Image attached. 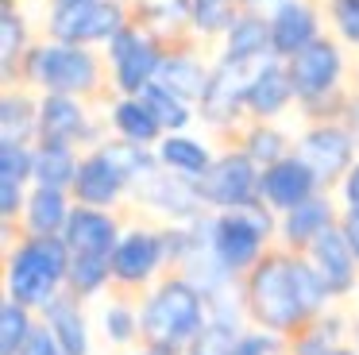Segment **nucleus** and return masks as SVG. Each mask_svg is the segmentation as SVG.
<instances>
[{"label": "nucleus", "instance_id": "obj_1", "mask_svg": "<svg viewBox=\"0 0 359 355\" xmlns=\"http://www.w3.org/2000/svg\"><path fill=\"white\" fill-rule=\"evenodd\" d=\"M240 301L248 324L274 332L282 340H294L302 328H309L320 313L336 305L313 262L278 243L240 278Z\"/></svg>", "mask_w": 359, "mask_h": 355}, {"label": "nucleus", "instance_id": "obj_2", "mask_svg": "<svg viewBox=\"0 0 359 355\" xmlns=\"http://www.w3.org/2000/svg\"><path fill=\"white\" fill-rule=\"evenodd\" d=\"M209 324V297L182 270L163 274L140 297V344L163 355H186V347Z\"/></svg>", "mask_w": 359, "mask_h": 355}, {"label": "nucleus", "instance_id": "obj_3", "mask_svg": "<svg viewBox=\"0 0 359 355\" xmlns=\"http://www.w3.org/2000/svg\"><path fill=\"white\" fill-rule=\"evenodd\" d=\"M20 85L35 93H66V97H81L93 105H104L112 97L109 66H104L101 51L58 43L47 35L35 39V46L27 51L24 66H20Z\"/></svg>", "mask_w": 359, "mask_h": 355}, {"label": "nucleus", "instance_id": "obj_4", "mask_svg": "<svg viewBox=\"0 0 359 355\" xmlns=\"http://www.w3.org/2000/svg\"><path fill=\"white\" fill-rule=\"evenodd\" d=\"M290 81L297 97V116L305 123H325V120H344V108L351 97V66H348V46L336 35H320L305 51H297L286 62Z\"/></svg>", "mask_w": 359, "mask_h": 355}, {"label": "nucleus", "instance_id": "obj_5", "mask_svg": "<svg viewBox=\"0 0 359 355\" xmlns=\"http://www.w3.org/2000/svg\"><path fill=\"white\" fill-rule=\"evenodd\" d=\"M74 251L62 236H16L4 243V297L43 309L66 290Z\"/></svg>", "mask_w": 359, "mask_h": 355}, {"label": "nucleus", "instance_id": "obj_6", "mask_svg": "<svg viewBox=\"0 0 359 355\" xmlns=\"http://www.w3.org/2000/svg\"><path fill=\"white\" fill-rule=\"evenodd\" d=\"M209 243L217 259L243 278L274 243H278V213L266 208L263 201L248 208H232V213H212L209 216Z\"/></svg>", "mask_w": 359, "mask_h": 355}, {"label": "nucleus", "instance_id": "obj_7", "mask_svg": "<svg viewBox=\"0 0 359 355\" xmlns=\"http://www.w3.org/2000/svg\"><path fill=\"white\" fill-rule=\"evenodd\" d=\"M166 232L158 220H128L116 251H112V290L143 297L163 274H170Z\"/></svg>", "mask_w": 359, "mask_h": 355}, {"label": "nucleus", "instance_id": "obj_8", "mask_svg": "<svg viewBox=\"0 0 359 355\" xmlns=\"http://www.w3.org/2000/svg\"><path fill=\"white\" fill-rule=\"evenodd\" d=\"M128 23H132V4L124 0H74V4H47L43 35L104 51V43Z\"/></svg>", "mask_w": 359, "mask_h": 355}, {"label": "nucleus", "instance_id": "obj_9", "mask_svg": "<svg viewBox=\"0 0 359 355\" xmlns=\"http://www.w3.org/2000/svg\"><path fill=\"white\" fill-rule=\"evenodd\" d=\"M104 66H109V85L120 97H140L147 85L158 81V69L166 58V43H158L140 23H128L104 43Z\"/></svg>", "mask_w": 359, "mask_h": 355}, {"label": "nucleus", "instance_id": "obj_10", "mask_svg": "<svg viewBox=\"0 0 359 355\" xmlns=\"http://www.w3.org/2000/svg\"><path fill=\"white\" fill-rule=\"evenodd\" d=\"M294 154L305 166L317 174L320 189L332 193L340 185V178L355 166L359 159V143L348 131L344 120H325V123H305L294 139Z\"/></svg>", "mask_w": 359, "mask_h": 355}, {"label": "nucleus", "instance_id": "obj_11", "mask_svg": "<svg viewBox=\"0 0 359 355\" xmlns=\"http://www.w3.org/2000/svg\"><path fill=\"white\" fill-rule=\"evenodd\" d=\"M248 74L251 69L232 66V62H212V77L205 85L201 100H197V123L212 131L220 143H232L240 135V128L248 123Z\"/></svg>", "mask_w": 359, "mask_h": 355}, {"label": "nucleus", "instance_id": "obj_12", "mask_svg": "<svg viewBox=\"0 0 359 355\" xmlns=\"http://www.w3.org/2000/svg\"><path fill=\"white\" fill-rule=\"evenodd\" d=\"M109 135V120L93 112V100L66 97V93H39V139L93 151Z\"/></svg>", "mask_w": 359, "mask_h": 355}, {"label": "nucleus", "instance_id": "obj_13", "mask_svg": "<svg viewBox=\"0 0 359 355\" xmlns=\"http://www.w3.org/2000/svg\"><path fill=\"white\" fill-rule=\"evenodd\" d=\"M259 174H263V170H259L236 143H220L209 174L197 182V193H201L209 213L248 208L259 201Z\"/></svg>", "mask_w": 359, "mask_h": 355}, {"label": "nucleus", "instance_id": "obj_14", "mask_svg": "<svg viewBox=\"0 0 359 355\" xmlns=\"http://www.w3.org/2000/svg\"><path fill=\"white\" fill-rule=\"evenodd\" d=\"M132 205L140 213H147V220L158 224H189L209 213L201 193H197V182H186V178L170 174L163 166L132 189Z\"/></svg>", "mask_w": 359, "mask_h": 355}, {"label": "nucleus", "instance_id": "obj_15", "mask_svg": "<svg viewBox=\"0 0 359 355\" xmlns=\"http://www.w3.org/2000/svg\"><path fill=\"white\" fill-rule=\"evenodd\" d=\"M74 201L78 205H93V208H124L132 201V182L124 178V170L109 159L104 147H93V151L81 154L78 178L70 185Z\"/></svg>", "mask_w": 359, "mask_h": 355}, {"label": "nucleus", "instance_id": "obj_16", "mask_svg": "<svg viewBox=\"0 0 359 355\" xmlns=\"http://www.w3.org/2000/svg\"><path fill=\"white\" fill-rule=\"evenodd\" d=\"M266 20H271V51L282 62H290L309 43H317L328 27L320 0H282Z\"/></svg>", "mask_w": 359, "mask_h": 355}, {"label": "nucleus", "instance_id": "obj_17", "mask_svg": "<svg viewBox=\"0 0 359 355\" xmlns=\"http://www.w3.org/2000/svg\"><path fill=\"white\" fill-rule=\"evenodd\" d=\"M128 220L120 208H93V205H74L70 224H66L62 239L74 255H109L116 251L120 236H124Z\"/></svg>", "mask_w": 359, "mask_h": 355}, {"label": "nucleus", "instance_id": "obj_18", "mask_svg": "<svg viewBox=\"0 0 359 355\" xmlns=\"http://www.w3.org/2000/svg\"><path fill=\"white\" fill-rule=\"evenodd\" d=\"M320 182L317 174H313L309 166H305L297 154H286V159H278L274 166H266L263 174H259V201H263L266 208H274V213H290V208H297L302 201L317 197Z\"/></svg>", "mask_w": 359, "mask_h": 355}, {"label": "nucleus", "instance_id": "obj_19", "mask_svg": "<svg viewBox=\"0 0 359 355\" xmlns=\"http://www.w3.org/2000/svg\"><path fill=\"white\" fill-rule=\"evenodd\" d=\"M305 259L313 262V270L320 274V282H325L328 293H332V301H348L351 293L359 290V259L348 247V239H344L340 224L328 228L325 236L305 251Z\"/></svg>", "mask_w": 359, "mask_h": 355}, {"label": "nucleus", "instance_id": "obj_20", "mask_svg": "<svg viewBox=\"0 0 359 355\" xmlns=\"http://www.w3.org/2000/svg\"><path fill=\"white\" fill-rule=\"evenodd\" d=\"M248 120H282L290 108H297L294 81L282 58H266L248 74Z\"/></svg>", "mask_w": 359, "mask_h": 355}, {"label": "nucleus", "instance_id": "obj_21", "mask_svg": "<svg viewBox=\"0 0 359 355\" xmlns=\"http://www.w3.org/2000/svg\"><path fill=\"white\" fill-rule=\"evenodd\" d=\"M340 224V205H336V193H317V197L302 201L297 208L278 216V247L286 251L305 255L328 228Z\"/></svg>", "mask_w": 359, "mask_h": 355}, {"label": "nucleus", "instance_id": "obj_22", "mask_svg": "<svg viewBox=\"0 0 359 355\" xmlns=\"http://www.w3.org/2000/svg\"><path fill=\"white\" fill-rule=\"evenodd\" d=\"M212 62L217 58H205V43H197V39L166 46L163 69H158V85H166L170 93H178V97L197 105L205 85H209V77H212Z\"/></svg>", "mask_w": 359, "mask_h": 355}, {"label": "nucleus", "instance_id": "obj_23", "mask_svg": "<svg viewBox=\"0 0 359 355\" xmlns=\"http://www.w3.org/2000/svg\"><path fill=\"white\" fill-rule=\"evenodd\" d=\"M217 58L232 62V66H243V69H255L259 62L274 58V51H271V20L259 15V12H240L232 20V27L220 35Z\"/></svg>", "mask_w": 359, "mask_h": 355}, {"label": "nucleus", "instance_id": "obj_24", "mask_svg": "<svg viewBox=\"0 0 359 355\" xmlns=\"http://www.w3.org/2000/svg\"><path fill=\"white\" fill-rule=\"evenodd\" d=\"M39 321L50 328V336L62 344L66 355H93V321L86 313V301L74 297L70 290L58 293L39 313Z\"/></svg>", "mask_w": 359, "mask_h": 355}, {"label": "nucleus", "instance_id": "obj_25", "mask_svg": "<svg viewBox=\"0 0 359 355\" xmlns=\"http://www.w3.org/2000/svg\"><path fill=\"white\" fill-rule=\"evenodd\" d=\"M243 328H248V313H243L240 290L224 293V297L209 301V324H205V332L186 347V355H232Z\"/></svg>", "mask_w": 359, "mask_h": 355}, {"label": "nucleus", "instance_id": "obj_26", "mask_svg": "<svg viewBox=\"0 0 359 355\" xmlns=\"http://www.w3.org/2000/svg\"><path fill=\"white\" fill-rule=\"evenodd\" d=\"M217 151L220 147H212L209 139L194 135V131H170V135L158 139L155 159H158V166L170 170V174L186 178V182H201V178L209 174Z\"/></svg>", "mask_w": 359, "mask_h": 355}, {"label": "nucleus", "instance_id": "obj_27", "mask_svg": "<svg viewBox=\"0 0 359 355\" xmlns=\"http://www.w3.org/2000/svg\"><path fill=\"white\" fill-rule=\"evenodd\" d=\"M74 193L55 185H32L24 216H20V236H62L74 213Z\"/></svg>", "mask_w": 359, "mask_h": 355}, {"label": "nucleus", "instance_id": "obj_28", "mask_svg": "<svg viewBox=\"0 0 359 355\" xmlns=\"http://www.w3.org/2000/svg\"><path fill=\"white\" fill-rule=\"evenodd\" d=\"M104 120H109V131L116 139H128V143H140V147H158V139L166 135L158 116L151 112V105L143 97H120V93H112L104 100Z\"/></svg>", "mask_w": 359, "mask_h": 355}, {"label": "nucleus", "instance_id": "obj_29", "mask_svg": "<svg viewBox=\"0 0 359 355\" xmlns=\"http://www.w3.org/2000/svg\"><path fill=\"white\" fill-rule=\"evenodd\" d=\"M32 46V20L20 8V0H0V77H4V89L20 85V66H24Z\"/></svg>", "mask_w": 359, "mask_h": 355}, {"label": "nucleus", "instance_id": "obj_30", "mask_svg": "<svg viewBox=\"0 0 359 355\" xmlns=\"http://www.w3.org/2000/svg\"><path fill=\"white\" fill-rule=\"evenodd\" d=\"M132 20L166 46H178V43H189V39H194L189 0H135Z\"/></svg>", "mask_w": 359, "mask_h": 355}, {"label": "nucleus", "instance_id": "obj_31", "mask_svg": "<svg viewBox=\"0 0 359 355\" xmlns=\"http://www.w3.org/2000/svg\"><path fill=\"white\" fill-rule=\"evenodd\" d=\"M0 139L35 143L39 139V93L27 85H8L0 93Z\"/></svg>", "mask_w": 359, "mask_h": 355}, {"label": "nucleus", "instance_id": "obj_32", "mask_svg": "<svg viewBox=\"0 0 359 355\" xmlns=\"http://www.w3.org/2000/svg\"><path fill=\"white\" fill-rule=\"evenodd\" d=\"M294 139L297 135H290L278 120H248L232 143L240 147V151L248 154L259 170H266V166H274L278 159L294 154Z\"/></svg>", "mask_w": 359, "mask_h": 355}, {"label": "nucleus", "instance_id": "obj_33", "mask_svg": "<svg viewBox=\"0 0 359 355\" xmlns=\"http://www.w3.org/2000/svg\"><path fill=\"white\" fill-rule=\"evenodd\" d=\"M97 328L101 340L116 351H132L140 347V297H128V293L112 290L104 297L101 313H97Z\"/></svg>", "mask_w": 359, "mask_h": 355}, {"label": "nucleus", "instance_id": "obj_34", "mask_svg": "<svg viewBox=\"0 0 359 355\" xmlns=\"http://www.w3.org/2000/svg\"><path fill=\"white\" fill-rule=\"evenodd\" d=\"M78 147L70 143H50V139H35V174L32 185H55V189H70L81 166Z\"/></svg>", "mask_w": 359, "mask_h": 355}, {"label": "nucleus", "instance_id": "obj_35", "mask_svg": "<svg viewBox=\"0 0 359 355\" xmlns=\"http://www.w3.org/2000/svg\"><path fill=\"white\" fill-rule=\"evenodd\" d=\"M66 290H70L74 297H81L86 305L97 297H109L112 293V259L109 255H74Z\"/></svg>", "mask_w": 359, "mask_h": 355}, {"label": "nucleus", "instance_id": "obj_36", "mask_svg": "<svg viewBox=\"0 0 359 355\" xmlns=\"http://www.w3.org/2000/svg\"><path fill=\"white\" fill-rule=\"evenodd\" d=\"M143 100L151 105V112L158 116V123H163V131L170 135V131H189L197 123V105L186 97H178V93H170L166 85H147V89L140 93Z\"/></svg>", "mask_w": 359, "mask_h": 355}, {"label": "nucleus", "instance_id": "obj_37", "mask_svg": "<svg viewBox=\"0 0 359 355\" xmlns=\"http://www.w3.org/2000/svg\"><path fill=\"white\" fill-rule=\"evenodd\" d=\"M35 328H39V313L35 309L20 305L12 297L0 301V355H20Z\"/></svg>", "mask_w": 359, "mask_h": 355}, {"label": "nucleus", "instance_id": "obj_38", "mask_svg": "<svg viewBox=\"0 0 359 355\" xmlns=\"http://www.w3.org/2000/svg\"><path fill=\"white\" fill-rule=\"evenodd\" d=\"M240 15L236 0H189V20H194V39L197 43H220L232 20Z\"/></svg>", "mask_w": 359, "mask_h": 355}, {"label": "nucleus", "instance_id": "obj_39", "mask_svg": "<svg viewBox=\"0 0 359 355\" xmlns=\"http://www.w3.org/2000/svg\"><path fill=\"white\" fill-rule=\"evenodd\" d=\"M328 35H336L351 54H359V0H320Z\"/></svg>", "mask_w": 359, "mask_h": 355}, {"label": "nucleus", "instance_id": "obj_40", "mask_svg": "<svg viewBox=\"0 0 359 355\" xmlns=\"http://www.w3.org/2000/svg\"><path fill=\"white\" fill-rule=\"evenodd\" d=\"M35 174V143H8L0 139V178L32 185Z\"/></svg>", "mask_w": 359, "mask_h": 355}, {"label": "nucleus", "instance_id": "obj_41", "mask_svg": "<svg viewBox=\"0 0 359 355\" xmlns=\"http://www.w3.org/2000/svg\"><path fill=\"white\" fill-rule=\"evenodd\" d=\"M286 344H290V340H282V336H274V332H263V328H255V324H248V328L240 332V340H236V351L232 355H278Z\"/></svg>", "mask_w": 359, "mask_h": 355}, {"label": "nucleus", "instance_id": "obj_42", "mask_svg": "<svg viewBox=\"0 0 359 355\" xmlns=\"http://www.w3.org/2000/svg\"><path fill=\"white\" fill-rule=\"evenodd\" d=\"M336 205H340V213H355L359 216V159L355 166L348 170V174L340 178V185H336Z\"/></svg>", "mask_w": 359, "mask_h": 355}, {"label": "nucleus", "instance_id": "obj_43", "mask_svg": "<svg viewBox=\"0 0 359 355\" xmlns=\"http://www.w3.org/2000/svg\"><path fill=\"white\" fill-rule=\"evenodd\" d=\"M20 355H66V351H62V344H58V340L50 336L47 324L39 321V328L32 332V340H27V347H24Z\"/></svg>", "mask_w": 359, "mask_h": 355}, {"label": "nucleus", "instance_id": "obj_44", "mask_svg": "<svg viewBox=\"0 0 359 355\" xmlns=\"http://www.w3.org/2000/svg\"><path fill=\"white\" fill-rule=\"evenodd\" d=\"M340 232H344V239H348V247L355 251V259H359V216L355 213H340Z\"/></svg>", "mask_w": 359, "mask_h": 355}, {"label": "nucleus", "instance_id": "obj_45", "mask_svg": "<svg viewBox=\"0 0 359 355\" xmlns=\"http://www.w3.org/2000/svg\"><path fill=\"white\" fill-rule=\"evenodd\" d=\"M240 4V12H259V15H271L274 8L282 4V0H236Z\"/></svg>", "mask_w": 359, "mask_h": 355}, {"label": "nucleus", "instance_id": "obj_46", "mask_svg": "<svg viewBox=\"0 0 359 355\" xmlns=\"http://www.w3.org/2000/svg\"><path fill=\"white\" fill-rule=\"evenodd\" d=\"M351 344H355V347H359V313H355V316H351Z\"/></svg>", "mask_w": 359, "mask_h": 355}, {"label": "nucleus", "instance_id": "obj_47", "mask_svg": "<svg viewBox=\"0 0 359 355\" xmlns=\"http://www.w3.org/2000/svg\"><path fill=\"white\" fill-rule=\"evenodd\" d=\"M351 89H359V66L351 69Z\"/></svg>", "mask_w": 359, "mask_h": 355}, {"label": "nucleus", "instance_id": "obj_48", "mask_svg": "<svg viewBox=\"0 0 359 355\" xmlns=\"http://www.w3.org/2000/svg\"><path fill=\"white\" fill-rule=\"evenodd\" d=\"M47 4H74V0H47Z\"/></svg>", "mask_w": 359, "mask_h": 355}, {"label": "nucleus", "instance_id": "obj_49", "mask_svg": "<svg viewBox=\"0 0 359 355\" xmlns=\"http://www.w3.org/2000/svg\"><path fill=\"white\" fill-rule=\"evenodd\" d=\"M124 4H135V0H124Z\"/></svg>", "mask_w": 359, "mask_h": 355}]
</instances>
